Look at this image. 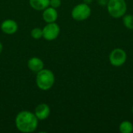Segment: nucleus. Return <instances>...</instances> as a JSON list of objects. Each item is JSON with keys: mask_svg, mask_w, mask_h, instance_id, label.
Instances as JSON below:
<instances>
[{"mask_svg": "<svg viewBox=\"0 0 133 133\" xmlns=\"http://www.w3.org/2000/svg\"><path fill=\"white\" fill-rule=\"evenodd\" d=\"M15 124L16 129L21 132H33L37 128L38 119L34 113L29 111H22L17 114Z\"/></svg>", "mask_w": 133, "mask_h": 133, "instance_id": "f257e3e1", "label": "nucleus"}, {"mask_svg": "<svg viewBox=\"0 0 133 133\" xmlns=\"http://www.w3.org/2000/svg\"><path fill=\"white\" fill-rule=\"evenodd\" d=\"M55 81V77L52 71L46 69H41L37 73L36 76V84L37 87L41 90H50Z\"/></svg>", "mask_w": 133, "mask_h": 133, "instance_id": "f03ea898", "label": "nucleus"}, {"mask_svg": "<svg viewBox=\"0 0 133 133\" xmlns=\"http://www.w3.org/2000/svg\"><path fill=\"white\" fill-rule=\"evenodd\" d=\"M127 3L125 0H108L107 10L111 16L115 19L122 18L127 12Z\"/></svg>", "mask_w": 133, "mask_h": 133, "instance_id": "7ed1b4c3", "label": "nucleus"}, {"mask_svg": "<svg viewBox=\"0 0 133 133\" xmlns=\"http://www.w3.org/2000/svg\"><path fill=\"white\" fill-rule=\"evenodd\" d=\"M91 15V9L88 4L79 3L76 5L72 10L71 16L76 21H83L87 19Z\"/></svg>", "mask_w": 133, "mask_h": 133, "instance_id": "20e7f679", "label": "nucleus"}, {"mask_svg": "<svg viewBox=\"0 0 133 133\" xmlns=\"http://www.w3.org/2000/svg\"><path fill=\"white\" fill-rule=\"evenodd\" d=\"M127 61V54L122 48H115L109 55V62L115 67L122 66Z\"/></svg>", "mask_w": 133, "mask_h": 133, "instance_id": "39448f33", "label": "nucleus"}, {"mask_svg": "<svg viewBox=\"0 0 133 133\" xmlns=\"http://www.w3.org/2000/svg\"><path fill=\"white\" fill-rule=\"evenodd\" d=\"M42 30L43 37L49 41L55 40L60 34V26L55 22L48 23Z\"/></svg>", "mask_w": 133, "mask_h": 133, "instance_id": "423d86ee", "label": "nucleus"}, {"mask_svg": "<svg viewBox=\"0 0 133 133\" xmlns=\"http://www.w3.org/2000/svg\"><path fill=\"white\" fill-rule=\"evenodd\" d=\"M1 30L5 34H14L18 30V24L13 19H5L1 23Z\"/></svg>", "mask_w": 133, "mask_h": 133, "instance_id": "0eeeda50", "label": "nucleus"}, {"mask_svg": "<svg viewBox=\"0 0 133 133\" xmlns=\"http://www.w3.org/2000/svg\"><path fill=\"white\" fill-rule=\"evenodd\" d=\"M51 110L47 104H38L34 111V114L38 120H45L50 115Z\"/></svg>", "mask_w": 133, "mask_h": 133, "instance_id": "6e6552de", "label": "nucleus"}, {"mask_svg": "<svg viewBox=\"0 0 133 133\" xmlns=\"http://www.w3.org/2000/svg\"><path fill=\"white\" fill-rule=\"evenodd\" d=\"M58 12L56 9L52 8L51 6H48V8L43 10L42 17H43V19L47 23L55 22L58 19Z\"/></svg>", "mask_w": 133, "mask_h": 133, "instance_id": "1a4fd4ad", "label": "nucleus"}, {"mask_svg": "<svg viewBox=\"0 0 133 133\" xmlns=\"http://www.w3.org/2000/svg\"><path fill=\"white\" fill-rule=\"evenodd\" d=\"M27 66L30 71L37 73L44 69V62L37 57H32L27 62Z\"/></svg>", "mask_w": 133, "mask_h": 133, "instance_id": "9d476101", "label": "nucleus"}, {"mask_svg": "<svg viewBox=\"0 0 133 133\" xmlns=\"http://www.w3.org/2000/svg\"><path fill=\"white\" fill-rule=\"evenodd\" d=\"M30 5L37 11H43L50 5V0H29Z\"/></svg>", "mask_w": 133, "mask_h": 133, "instance_id": "9b49d317", "label": "nucleus"}, {"mask_svg": "<svg viewBox=\"0 0 133 133\" xmlns=\"http://www.w3.org/2000/svg\"><path fill=\"white\" fill-rule=\"evenodd\" d=\"M119 132L122 133H132L133 132V124L129 121H123L118 127Z\"/></svg>", "mask_w": 133, "mask_h": 133, "instance_id": "f8f14e48", "label": "nucleus"}, {"mask_svg": "<svg viewBox=\"0 0 133 133\" xmlns=\"http://www.w3.org/2000/svg\"><path fill=\"white\" fill-rule=\"evenodd\" d=\"M122 21L124 26L129 29L133 30V15L132 14H125L122 16Z\"/></svg>", "mask_w": 133, "mask_h": 133, "instance_id": "ddd939ff", "label": "nucleus"}, {"mask_svg": "<svg viewBox=\"0 0 133 133\" xmlns=\"http://www.w3.org/2000/svg\"><path fill=\"white\" fill-rule=\"evenodd\" d=\"M30 35L34 39H36V40L40 39L43 37V30L38 27H35L31 30Z\"/></svg>", "mask_w": 133, "mask_h": 133, "instance_id": "4468645a", "label": "nucleus"}, {"mask_svg": "<svg viewBox=\"0 0 133 133\" xmlns=\"http://www.w3.org/2000/svg\"><path fill=\"white\" fill-rule=\"evenodd\" d=\"M62 4V1L61 0H50V5L49 6L55 8V9H58V7L61 6Z\"/></svg>", "mask_w": 133, "mask_h": 133, "instance_id": "2eb2a0df", "label": "nucleus"}, {"mask_svg": "<svg viewBox=\"0 0 133 133\" xmlns=\"http://www.w3.org/2000/svg\"><path fill=\"white\" fill-rule=\"evenodd\" d=\"M98 2H99L100 5H107V3H108V0H98Z\"/></svg>", "mask_w": 133, "mask_h": 133, "instance_id": "dca6fc26", "label": "nucleus"}, {"mask_svg": "<svg viewBox=\"0 0 133 133\" xmlns=\"http://www.w3.org/2000/svg\"><path fill=\"white\" fill-rule=\"evenodd\" d=\"M92 1H93V0H83V2H84V3H86V4H88V5H89L90 3H91V2H92Z\"/></svg>", "mask_w": 133, "mask_h": 133, "instance_id": "f3484780", "label": "nucleus"}, {"mask_svg": "<svg viewBox=\"0 0 133 133\" xmlns=\"http://www.w3.org/2000/svg\"><path fill=\"white\" fill-rule=\"evenodd\" d=\"M2 49H3V46H2V44L0 42V54H1V52L2 51Z\"/></svg>", "mask_w": 133, "mask_h": 133, "instance_id": "a211bd4d", "label": "nucleus"}, {"mask_svg": "<svg viewBox=\"0 0 133 133\" xmlns=\"http://www.w3.org/2000/svg\"><path fill=\"white\" fill-rule=\"evenodd\" d=\"M132 114H133V106H132Z\"/></svg>", "mask_w": 133, "mask_h": 133, "instance_id": "6ab92c4d", "label": "nucleus"}]
</instances>
